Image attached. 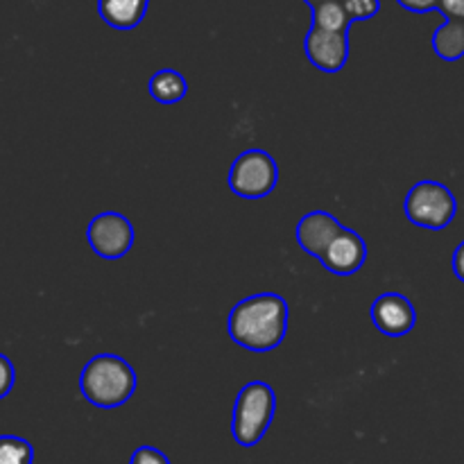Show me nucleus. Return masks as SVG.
<instances>
[{
  "label": "nucleus",
  "mask_w": 464,
  "mask_h": 464,
  "mask_svg": "<svg viewBox=\"0 0 464 464\" xmlns=\"http://www.w3.org/2000/svg\"><path fill=\"white\" fill-rule=\"evenodd\" d=\"M276 412V394L263 381H252L238 392L231 415V435L245 449H252L266 438Z\"/></svg>",
  "instance_id": "nucleus-3"
},
{
  "label": "nucleus",
  "mask_w": 464,
  "mask_h": 464,
  "mask_svg": "<svg viewBox=\"0 0 464 464\" xmlns=\"http://www.w3.org/2000/svg\"><path fill=\"white\" fill-rule=\"evenodd\" d=\"M352 23L347 9L343 7V0H329V3L313 7V27L329 32H349Z\"/></svg>",
  "instance_id": "nucleus-14"
},
{
  "label": "nucleus",
  "mask_w": 464,
  "mask_h": 464,
  "mask_svg": "<svg viewBox=\"0 0 464 464\" xmlns=\"http://www.w3.org/2000/svg\"><path fill=\"white\" fill-rule=\"evenodd\" d=\"M340 227L343 225L329 211H311L299 220L295 234H297L299 247L320 261L324 249L329 247V243L340 231Z\"/></svg>",
  "instance_id": "nucleus-10"
},
{
  "label": "nucleus",
  "mask_w": 464,
  "mask_h": 464,
  "mask_svg": "<svg viewBox=\"0 0 464 464\" xmlns=\"http://www.w3.org/2000/svg\"><path fill=\"white\" fill-rule=\"evenodd\" d=\"M403 9L408 12H415V14H426V12H433L438 9L440 0H397Z\"/></svg>",
  "instance_id": "nucleus-20"
},
{
  "label": "nucleus",
  "mask_w": 464,
  "mask_h": 464,
  "mask_svg": "<svg viewBox=\"0 0 464 464\" xmlns=\"http://www.w3.org/2000/svg\"><path fill=\"white\" fill-rule=\"evenodd\" d=\"M367 261V245L361 238V234H356L349 227H340V231L335 234V238L331 240L329 247L322 254L320 263L329 272L338 276H352L365 266Z\"/></svg>",
  "instance_id": "nucleus-9"
},
{
  "label": "nucleus",
  "mask_w": 464,
  "mask_h": 464,
  "mask_svg": "<svg viewBox=\"0 0 464 464\" xmlns=\"http://www.w3.org/2000/svg\"><path fill=\"white\" fill-rule=\"evenodd\" d=\"M14 381H16V372H14L12 361L0 353V399H5L12 392Z\"/></svg>",
  "instance_id": "nucleus-18"
},
{
  "label": "nucleus",
  "mask_w": 464,
  "mask_h": 464,
  "mask_svg": "<svg viewBox=\"0 0 464 464\" xmlns=\"http://www.w3.org/2000/svg\"><path fill=\"white\" fill-rule=\"evenodd\" d=\"M86 240L100 258L116 261L130 254L134 245V227L122 213L104 211L89 222Z\"/></svg>",
  "instance_id": "nucleus-6"
},
{
  "label": "nucleus",
  "mask_w": 464,
  "mask_h": 464,
  "mask_svg": "<svg viewBox=\"0 0 464 464\" xmlns=\"http://www.w3.org/2000/svg\"><path fill=\"white\" fill-rule=\"evenodd\" d=\"M438 12H442L447 21L464 23V0H440Z\"/></svg>",
  "instance_id": "nucleus-19"
},
{
  "label": "nucleus",
  "mask_w": 464,
  "mask_h": 464,
  "mask_svg": "<svg viewBox=\"0 0 464 464\" xmlns=\"http://www.w3.org/2000/svg\"><path fill=\"white\" fill-rule=\"evenodd\" d=\"M130 464H170L168 456L154 447H139L131 453Z\"/></svg>",
  "instance_id": "nucleus-17"
},
{
  "label": "nucleus",
  "mask_w": 464,
  "mask_h": 464,
  "mask_svg": "<svg viewBox=\"0 0 464 464\" xmlns=\"http://www.w3.org/2000/svg\"><path fill=\"white\" fill-rule=\"evenodd\" d=\"M229 188L243 199H263L279 184V168L266 150H245L229 170Z\"/></svg>",
  "instance_id": "nucleus-5"
},
{
  "label": "nucleus",
  "mask_w": 464,
  "mask_h": 464,
  "mask_svg": "<svg viewBox=\"0 0 464 464\" xmlns=\"http://www.w3.org/2000/svg\"><path fill=\"white\" fill-rule=\"evenodd\" d=\"M433 50L444 62H458L464 57V23L444 21L433 34Z\"/></svg>",
  "instance_id": "nucleus-13"
},
{
  "label": "nucleus",
  "mask_w": 464,
  "mask_h": 464,
  "mask_svg": "<svg viewBox=\"0 0 464 464\" xmlns=\"http://www.w3.org/2000/svg\"><path fill=\"white\" fill-rule=\"evenodd\" d=\"M304 3L311 5V9H313V7H317V5H322V3H329V0H304Z\"/></svg>",
  "instance_id": "nucleus-22"
},
{
  "label": "nucleus",
  "mask_w": 464,
  "mask_h": 464,
  "mask_svg": "<svg viewBox=\"0 0 464 464\" xmlns=\"http://www.w3.org/2000/svg\"><path fill=\"white\" fill-rule=\"evenodd\" d=\"M150 0H98V14L113 30H134L145 18Z\"/></svg>",
  "instance_id": "nucleus-11"
},
{
  "label": "nucleus",
  "mask_w": 464,
  "mask_h": 464,
  "mask_svg": "<svg viewBox=\"0 0 464 464\" xmlns=\"http://www.w3.org/2000/svg\"><path fill=\"white\" fill-rule=\"evenodd\" d=\"M304 53L317 71L340 72L349 62V32L311 27L304 39Z\"/></svg>",
  "instance_id": "nucleus-7"
},
{
  "label": "nucleus",
  "mask_w": 464,
  "mask_h": 464,
  "mask_svg": "<svg viewBox=\"0 0 464 464\" xmlns=\"http://www.w3.org/2000/svg\"><path fill=\"white\" fill-rule=\"evenodd\" d=\"M82 397L95 408H118L136 392V372L116 353H98L80 374Z\"/></svg>",
  "instance_id": "nucleus-2"
},
{
  "label": "nucleus",
  "mask_w": 464,
  "mask_h": 464,
  "mask_svg": "<svg viewBox=\"0 0 464 464\" xmlns=\"http://www.w3.org/2000/svg\"><path fill=\"white\" fill-rule=\"evenodd\" d=\"M148 91L157 102L175 104L186 98V93H188V84H186L181 72L172 71V68H163V71H157L152 77H150Z\"/></svg>",
  "instance_id": "nucleus-12"
},
{
  "label": "nucleus",
  "mask_w": 464,
  "mask_h": 464,
  "mask_svg": "<svg viewBox=\"0 0 464 464\" xmlns=\"http://www.w3.org/2000/svg\"><path fill=\"white\" fill-rule=\"evenodd\" d=\"M343 7L352 21H370L379 14L381 0H343Z\"/></svg>",
  "instance_id": "nucleus-16"
},
{
  "label": "nucleus",
  "mask_w": 464,
  "mask_h": 464,
  "mask_svg": "<svg viewBox=\"0 0 464 464\" xmlns=\"http://www.w3.org/2000/svg\"><path fill=\"white\" fill-rule=\"evenodd\" d=\"M34 449L16 435H0V464H32Z\"/></svg>",
  "instance_id": "nucleus-15"
},
{
  "label": "nucleus",
  "mask_w": 464,
  "mask_h": 464,
  "mask_svg": "<svg viewBox=\"0 0 464 464\" xmlns=\"http://www.w3.org/2000/svg\"><path fill=\"white\" fill-rule=\"evenodd\" d=\"M372 322L388 338H401L417 324V311L401 293H385L372 304Z\"/></svg>",
  "instance_id": "nucleus-8"
},
{
  "label": "nucleus",
  "mask_w": 464,
  "mask_h": 464,
  "mask_svg": "<svg viewBox=\"0 0 464 464\" xmlns=\"http://www.w3.org/2000/svg\"><path fill=\"white\" fill-rule=\"evenodd\" d=\"M288 317V302L281 295L258 293L231 308L227 331L238 347L266 353L284 343Z\"/></svg>",
  "instance_id": "nucleus-1"
},
{
  "label": "nucleus",
  "mask_w": 464,
  "mask_h": 464,
  "mask_svg": "<svg viewBox=\"0 0 464 464\" xmlns=\"http://www.w3.org/2000/svg\"><path fill=\"white\" fill-rule=\"evenodd\" d=\"M403 211L412 225L421 229L440 231L453 222L458 213L456 195L442 181L424 179L412 186L403 202Z\"/></svg>",
  "instance_id": "nucleus-4"
},
{
  "label": "nucleus",
  "mask_w": 464,
  "mask_h": 464,
  "mask_svg": "<svg viewBox=\"0 0 464 464\" xmlns=\"http://www.w3.org/2000/svg\"><path fill=\"white\" fill-rule=\"evenodd\" d=\"M453 275L464 284V240L456 247L453 252Z\"/></svg>",
  "instance_id": "nucleus-21"
}]
</instances>
